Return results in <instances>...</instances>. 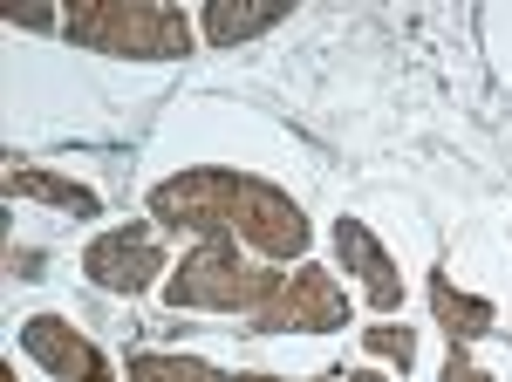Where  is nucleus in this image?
<instances>
[{
  "mask_svg": "<svg viewBox=\"0 0 512 382\" xmlns=\"http://www.w3.org/2000/svg\"><path fill=\"white\" fill-rule=\"evenodd\" d=\"M151 219L198 239H246L260 260H301L308 253V212L267 178H246L226 164L178 171L151 191Z\"/></svg>",
  "mask_w": 512,
  "mask_h": 382,
  "instance_id": "f257e3e1",
  "label": "nucleus"
},
{
  "mask_svg": "<svg viewBox=\"0 0 512 382\" xmlns=\"http://www.w3.org/2000/svg\"><path fill=\"white\" fill-rule=\"evenodd\" d=\"M62 35L89 55L117 62H185L192 55V21L164 0H76L62 14Z\"/></svg>",
  "mask_w": 512,
  "mask_h": 382,
  "instance_id": "f03ea898",
  "label": "nucleus"
},
{
  "mask_svg": "<svg viewBox=\"0 0 512 382\" xmlns=\"http://www.w3.org/2000/svg\"><path fill=\"white\" fill-rule=\"evenodd\" d=\"M280 273L274 267H246L239 239H198L192 253L178 260V273L164 280L171 307H205V314H260L274 301Z\"/></svg>",
  "mask_w": 512,
  "mask_h": 382,
  "instance_id": "7ed1b4c3",
  "label": "nucleus"
},
{
  "mask_svg": "<svg viewBox=\"0 0 512 382\" xmlns=\"http://www.w3.org/2000/svg\"><path fill=\"white\" fill-rule=\"evenodd\" d=\"M246 328L253 335H335V328H349V294L335 287L328 267H294L280 273L274 301L246 314Z\"/></svg>",
  "mask_w": 512,
  "mask_h": 382,
  "instance_id": "20e7f679",
  "label": "nucleus"
},
{
  "mask_svg": "<svg viewBox=\"0 0 512 382\" xmlns=\"http://www.w3.org/2000/svg\"><path fill=\"white\" fill-rule=\"evenodd\" d=\"M82 273L103 287V294H144L164 273V239L158 226H110L82 246Z\"/></svg>",
  "mask_w": 512,
  "mask_h": 382,
  "instance_id": "39448f33",
  "label": "nucleus"
},
{
  "mask_svg": "<svg viewBox=\"0 0 512 382\" xmlns=\"http://www.w3.org/2000/svg\"><path fill=\"white\" fill-rule=\"evenodd\" d=\"M21 348L62 382H110V362L96 355V342L82 335L76 321H62V314H28L21 321Z\"/></svg>",
  "mask_w": 512,
  "mask_h": 382,
  "instance_id": "423d86ee",
  "label": "nucleus"
},
{
  "mask_svg": "<svg viewBox=\"0 0 512 382\" xmlns=\"http://www.w3.org/2000/svg\"><path fill=\"white\" fill-rule=\"evenodd\" d=\"M335 253H342L349 280H362V301L376 307V314H396V307H403V273H396L390 246L362 226V219H349V212L335 219Z\"/></svg>",
  "mask_w": 512,
  "mask_h": 382,
  "instance_id": "0eeeda50",
  "label": "nucleus"
},
{
  "mask_svg": "<svg viewBox=\"0 0 512 382\" xmlns=\"http://www.w3.org/2000/svg\"><path fill=\"white\" fill-rule=\"evenodd\" d=\"M287 14H294V0H205L198 35L212 41V48H246V41L267 35V28H280Z\"/></svg>",
  "mask_w": 512,
  "mask_h": 382,
  "instance_id": "6e6552de",
  "label": "nucleus"
},
{
  "mask_svg": "<svg viewBox=\"0 0 512 382\" xmlns=\"http://www.w3.org/2000/svg\"><path fill=\"white\" fill-rule=\"evenodd\" d=\"M7 191L14 198H35V205H55V212H69V219H96L103 212V198L76 178H62V171H41V164H7Z\"/></svg>",
  "mask_w": 512,
  "mask_h": 382,
  "instance_id": "1a4fd4ad",
  "label": "nucleus"
},
{
  "mask_svg": "<svg viewBox=\"0 0 512 382\" xmlns=\"http://www.w3.org/2000/svg\"><path fill=\"white\" fill-rule=\"evenodd\" d=\"M431 314H437V328L451 335V348H465V342H478V335H492V321H499V307L478 301V294H458L444 273H431Z\"/></svg>",
  "mask_w": 512,
  "mask_h": 382,
  "instance_id": "9d476101",
  "label": "nucleus"
},
{
  "mask_svg": "<svg viewBox=\"0 0 512 382\" xmlns=\"http://www.w3.org/2000/svg\"><path fill=\"white\" fill-rule=\"evenodd\" d=\"M123 382H233V376H219V369H212V362H198V355L137 348V355L123 362Z\"/></svg>",
  "mask_w": 512,
  "mask_h": 382,
  "instance_id": "9b49d317",
  "label": "nucleus"
},
{
  "mask_svg": "<svg viewBox=\"0 0 512 382\" xmlns=\"http://www.w3.org/2000/svg\"><path fill=\"white\" fill-rule=\"evenodd\" d=\"M362 348H369L376 362L403 369V376H410V362H417V335H410V328H396V321H376V328L362 335Z\"/></svg>",
  "mask_w": 512,
  "mask_h": 382,
  "instance_id": "f8f14e48",
  "label": "nucleus"
},
{
  "mask_svg": "<svg viewBox=\"0 0 512 382\" xmlns=\"http://www.w3.org/2000/svg\"><path fill=\"white\" fill-rule=\"evenodd\" d=\"M7 21H14V28H41V35H48V28H62V21H55L48 7H35V0H14V7H7Z\"/></svg>",
  "mask_w": 512,
  "mask_h": 382,
  "instance_id": "ddd939ff",
  "label": "nucleus"
},
{
  "mask_svg": "<svg viewBox=\"0 0 512 382\" xmlns=\"http://www.w3.org/2000/svg\"><path fill=\"white\" fill-rule=\"evenodd\" d=\"M437 382H499V376H485L465 348H451V362H444V376H437Z\"/></svg>",
  "mask_w": 512,
  "mask_h": 382,
  "instance_id": "4468645a",
  "label": "nucleus"
},
{
  "mask_svg": "<svg viewBox=\"0 0 512 382\" xmlns=\"http://www.w3.org/2000/svg\"><path fill=\"white\" fill-rule=\"evenodd\" d=\"M233 382H280V376H267V369H246V376H233Z\"/></svg>",
  "mask_w": 512,
  "mask_h": 382,
  "instance_id": "2eb2a0df",
  "label": "nucleus"
},
{
  "mask_svg": "<svg viewBox=\"0 0 512 382\" xmlns=\"http://www.w3.org/2000/svg\"><path fill=\"white\" fill-rule=\"evenodd\" d=\"M349 382H383V376H376V369H355V376Z\"/></svg>",
  "mask_w": 512,
  "mask_h": 382,
  "instance_id": "dca6fc26",
  "label": "nucleus"
},
{
  "mask_svg": "<svg viewBox=\"0 0 512 382\" xmlns=\"http://www.w3.org/2000/svg\"><path fill=\"white\" fill-rule=\"evenodd\" d=\"M0 382H21V376H14V362H0Z\"/></svg>",
  "mask_w": 512,
  "mask_h": 382,
  "instance_id": "f3484780",
  "label": "nucleus"
}]
</instances>
